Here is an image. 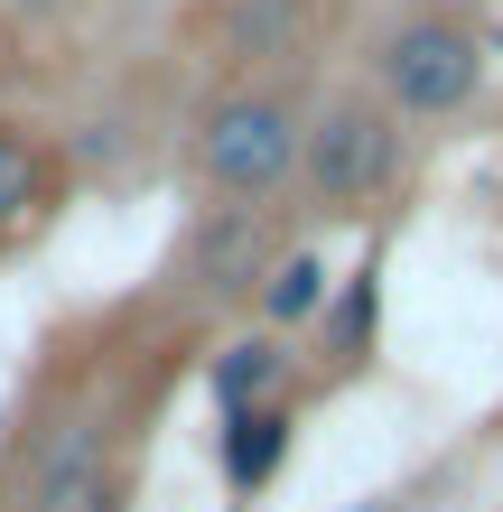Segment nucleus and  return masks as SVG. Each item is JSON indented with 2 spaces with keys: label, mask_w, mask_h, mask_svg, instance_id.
Here are the masks:
<instances>
[{
  "label": "nucleus",
  "mask_w": 503,
  "mask_h": 512,
  "mask_svg": "<svg viewBox=\"0 0 503 512\" xmlns=\"http://www.w3.org/2000/svg\"><path fill=\"white\" fill-rule=\"evenodd\" d=\"M196 326L177 308H122L84 336H56L38 391L0 447V512H131L150 419Z\"/></svg>",
  "instance_id": "nucleus-1"
},
{
  "label": "nucleus",
  "mask_w": 503,
  "mask_h": 512,
  "mask_svg": "<svg viewBox=\"0 0 503 512\" xmlns=\"http://www.w3.org/2000/svg\"><path fill=\"white\" fill-rule=\"evenodd\" d=\"M187 177L224 205H280L299 187L308 84L299 75H224L187 103Z\"/></svg>",
  "instance_id": "nucleus-2"
},
{
  "label": "nucleus",
  "mask_w": 503,
  "mask_h": 512,
  "mask_svg": "<svg viewBox=\"0 0 503 512\" xmlns=\"http://www.w3.org/2000/svg\"><path fill=\"white\" fill-rule=\"evenodd\" d=\"M410 187V122L373 84H336L327 103H308V140H299V215L317 224H364Z\"/></svg>",
  "instance_id": "nucleus-3"
},
{
  "label": "nucleus",
  "mask_w": 503,
  "mask_h": 512,
  "mask_svg": "<svg viewBox=\"0 0 503 512\" xmlns=\"http://www.w3.org/2000/svg\"><path fill=\"white\" fill-rule=\"evenodd\" d=\"M289 252V215L280 205H224L205 196L187 233H177V252L159 270V308H177L187 326L205 317H252L261 280H271V261Z\"/></svg>",
  "instance_id": "nucleus-4"
},
{
  "label": "nucleus",
  "mask_w": 503,
  "mask_h": 512,
  "mask_svg": "<svg viewBox=\"0 0 503 512\" xmlns=\"http://www.w3.org/2000/svg\"><path fill=\"white\" fill-rule=\"evenodd\" d=\"M364 84L401 122H457L485 94V28L457 10V0H429V10H401L364 56Z\"/></svg>",
  "instance_id": "nucleus-5"
},
{
  "label": "nucleus",
  "mask_w": 503,
  "mask_h": 512,
  "mask_svg": "<svg viewBox=\"0 0 503 512\" xmlns=\"http://www.w3.org/2000/svg\"><path fill=\"white\" fill-rule=\"evenodd\" d=\"M66 196H75L66 140H56L47 122H28V112L0 103V261L38 243V233L66 215Z\"/></svg>",
  "instance_id": "nucleus-6"
},
{
  "label": "nucleus",
  "mask_w": 503,
  "mask_h": 512,
  "mask_svg": "<svg viewBox=\"0 0 503 512\" xmlns=\"http://www.w3.org/2000/svg\"><path fill=\"white\" fill-rule=\"evenodd\" d=\"M373 336H382V252H364L354 270H336V289H327V308H317L308 326V382L317 391H336L373 364Z\"/></svg>",
  "instance_id": "nucleus-7"
},
{
  "label": "nucleus",
  "mask_w": 503,
  "mask_h": 512,
  "mask_svg": "<svg viewBox=\"0 0 503 512\" xmlns=\"http://www.w3.org/2000/svg\"><path fill=\"white\" fill-rule=\"evenodd\" d=\"M289 457H299V391H280V401H252L215 419V475L233 503H261L289 475Z\"/></svg>",
  "instance_id": "nucleus-8"
},
{
  "label": "nucleus",
  "mask_w": 503,
  "mask_h": 512,
  "mask_svg": "<svg viewBox=\"0 0 503 512\" xmlns=\"http://www.w3.org/2000/svg\"><path fill=\"white\" fill-rule=\"evenodd\" d=\"M280 391H299V345L271 336V326H243V336H224L205 354V401H215V419L252 410V401H280Z\"/></svg>",
  "instance_id": "nucleus-9"
},
{
  "label": "nucleus",
  "mask_w": 503,
  "mask_h": 512,
  "mask_svg": "<svg viewBox=\"0 0 503 512\" xmlns=\"http://www.w3.org/2000/svg\"><path fill=\"white\" fill-rule=\"evenodd\" d=\"M317 38V0H233L224 19V75H289Z\"/></svg>",
  "instance_id": "nucleus-10"
},
{
  "label": "nucleus",
  "mask_w": 503,
  "mask_h": 512,
  "mask_svg": "<svg viewBox=\"0 0 503 512\" xmlns=\"http://www.w3.org/2000/svg\"><path fill=\"white\" fill-rule=\"evenodd\" d=\"M327 289H336L327 252H317V243H289V252L271 261V280H261V298H252V326H271V336L299 345L308 326H317V308H327Z\"/></svg>",
  "instance_id": "nucleus-11"
},
{
  "label": "nucleus",
  "mask_w": 503,
  "mask_h": 512,
  "mask_svg": "<svg viewBox=\"0 0 503 512\" xmlns=\"http://www.w3.org/2000/svg\"><path fill=\"white\" fill-rule=\"evenodd\" d=\"M410 10H429V0H410Z\"/></svg>",
  "instance_id": "nucleus-12"
}]
</instances>
